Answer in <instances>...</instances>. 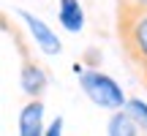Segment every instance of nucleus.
<instances>
[{
  "label": "nucleus",
  "instance_id": "1",
  "mask_svg": "<svg viewBox=\"0 0 147 136\" xmlns=\"http://www.w3.org/2000/svg\"><path fill=\"white\" fill-rule=\"evenodd\" d=\"M117 41L131 68L147 84V8L117 0Z\"/></svg>",
  "mask_w": 147,
  "mask_h": 136
},
{
  "label": "nucleus",
  "instance_id": "2",
  "mask_svg": "<svg viewBox=\"0 0 147 136\" xmlns=\"http://www.w3.org/2000/svg\"><path fill=\"white\" fill-rule=\"evenodd\" d=\"M79 84H82L84 95H87L95 106H101V109L117 112V109H125L128 106V98L120 90V84H117L112 76L95 71V68H84V71L79 73Z\"/></svg>",
  "mask_w": 147,
  "mask_h": 136
},
{
  "label": "nucleus",
  "instance_id": "3",
  "mask_svg": "<svg viewBox=\"0 0 147 136\" xmlns=\"http://www.w3.org/2000/svg\"><path fill=\"white\" fill-rule=\"evenodd\" d=\"M19 16H22V22L27 25L33 41H36V46L41 49L44 55H60V52H63V44H60L57 33H55L49 25H44V22L38 19V16H33L30 11H19Z\"/></svg>",
  "mask_w": 147,
  "mask_h": 136
},
{
  "label": "nucleus",
  "instance_id": "4",
  "mask_svg": "<svg viewBox=\"0 0 147 136\" xmlns=\"http://www.w3.org/2000/svg\"><path fill=\"white\" fill-rule=\"evenodd\" d=\"M19 63H22V68H19V87L30 95V101H38V98H41V93L47 90V84H49L47 71H44V65L36 63L33 57L19 60Z\"/></svg>",
  "mask_w": 147,
  "mask_h": 136
},
{
  "label": "nucleus",
  "instance_id": "5",
  "mask_svg": "<svg viewBox=\"0 0 147 136\" xmlns=\"http://www.w3.org/2000/svg\"><path fill=\"white\" fill-rule=\"evenodd\" d=\"M19 136H44V104L38 101H27L19 112Z\"/></svg>",
  "mask_w": 147,
  "mask_h": 136
},
{
  "label": "nucleus",
  "instance_id": "6",
  "mask_svg": "<svg viewBox=\"0 0 147 136\" xmlns=\"http://www.w3.org/2000/svg\"><path fill=\"white\" fill-rule=\"evenodd\" d=\"M57 19L68 33H79L84 27V11H82V5H79V0H60Z\"/></svg>",
  "mask_w": 147,
  "mask_h": 136
},
{
  "label": "nucleus",
  "instance_id": "7",
  "mask_svg": "<svg viewBox=\"0 0 147 136\" xmlns=\"http://www.w3.org/2000/svg\"><path fill=\"white\" fill-rule=\"evenodd\" d=\"M109 136H139V125L131 120V114L125 109L115 112L109 117Z\"/></svg>",
  "mask_w": 147,
  "mask_h": 136
},
{
  "label": "nucleus",
  "instance_id": "8",
  "mask_svg": "<svg viewBox=\"0 0 147 136\" xmlns=\"http://www.w3.org/2000/svg\"><path fill=\"white\" fill-rule=\"evenodd\" d=\"M125 112L131 114V120L139 125V131L147 133V104H144V101H142V98H128Z\"/></svg>",
  "mask_w": 147,
  "mask_h": 136
},
{
  "label": "nucleus",
  "instance_id": "9",
  "mask_svg": "<svg viewBox=\"0 0 147 136\" xmlns=\"http://www.w3.org/2000/svg\"><path fill=\"white\" fill-rule=\"evenodd\" d=\"M44 136H63V117H55V120L49 123V128H47Z\"/></svg>",
  "mask_w": 147,
  "mask_h": 136
},
{
  "label": "nucleus",
  "instance_id": "10",
  "mask_svg": "<svg viewBox=\"0 0 147 136\" xmlns=\"http://www.w3.org/2000/svg\"><path fill=\"white\" fill-rule=\"evenodd\" d=\"M128 3H134V5H139V8H147V0H128Z\"/></svg>",
  "mask_w": 147,
  "mask_h": 136
}]
</instances>
